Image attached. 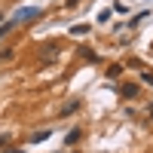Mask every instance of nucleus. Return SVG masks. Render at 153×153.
<instances>
[{
    "instance_id": "obj_15",
    "label": "nucleus",
    "mask_w": 153,
    "mask_h": 153,
    "mask_svg": "<svg viewBox=\"0 0 153 153\" xmlns=\"http://www.w3.org/2000/svg\"><path fill=\"white\" fill-rule=\"evenodd\" d=\"M150 120H153V107H150Z\"/></svg>"
},
{
    "instance_id": "obj_8",
    "label": "nucleus",
    "mask_w": 153,
    "mask_h": 153,
    "mask_svg": "<svg viewBox=\"0 0 153 153\" xmlns=\"http://www.w3.org/2000/svg\"><path fill=\"white\" fill-rule=\"evenodd\" d=\"M71 34H74V37H83V34H89V25H74V28H71Z\"/></svg>"
},
{
    "instance_id": "obj_14",
    "label": "nucleus",
    "mask_w": 153,
    "mask_h": 153,
    "mask_svg": "<svg viewBox=\"0 0 153 153\" xmlns=\"http://www.w3.org/2000/svg\"><path fill=\"white\" fill-rule=\"evenodd\" d=\"M3 153H25V150H16V147H9V150H3Z\"/></svg>"
},
{
    "instance_id": "obj_2",
    "label": "nucleus",
    "mask_w": 153,
    "mask_h": 153,
    "mask_svg": "<svg viewBox=\"0 0 153 153\" xmlns=\"http://www.w3.org/2000/svg\"><path fill=\"white\" fill-rule=\"evenodd\" d=\"M58 52H61V43H58V40L46 43V46H43V52H40V65H52Z\"/></svg>"
},
{
    "instance_id": "obj_4",
    "label": "nucleus",
    "mask_w": 153,
    "mask_h": 153,
    "mask_svg": "<svg viewBox=\"0 0 153 153\" xmlns=\"http://www.w3.org/2000/svg\"><path fill=\"white\" fill-rule=\"evenodd\" d=\"M80 138H83V129H71V132L65 135V144H76Z\"/></svg>"
},
{
    "instance_id": "obj_7",
    "label": "nucleus",
    "mask_w": 153,
    "mask_h": 153,
    "mask_svg": "<svg viewBox=\"0 0 153 153\" xmlns=\"http://www.w3.org/2000/svg\"><path fill=\"white\" fill-rule=\"evenodd\" d=\"M144 19H147V12H138V16H132V19H129V28H138Z\"/></svg>"
},
{
    "instance_id": "obj_5",
    "label": "nucleus",
    "mask_w": 153,
    "mask_h": 153,
    "mask_svg": "<svg viewBox=\"0 0 153 153\" xmlns=\"http://www.w3.org/2000/svg\"><path fill=\"white\" fill-rule=\"evenodd\" d=\"M76 110H80V101H68L65 110H61V117H71V113H76Z\"/></svg>"
},
{
    "instance_id": "obj_1",
    "label": "nucleus",
    "mask_w": 153,
    "mask_h": 153,
    "mask_svg": "<svg viewBox=\"0 0 153 153\" xmlns=\"http://www.w3.org/2000/svg\"><path fill=\"white\" fill-rule=\"evenodd\" d=\"M43 16V9L40 6H22V9H16V12H12V22H31V19H40Z\"/></svg>"
},
{
    "instance_id": "obj_10",
    "label": "nucleus",
    "mask_w": 153,
    "mask_h": 153,
    "mask_svg": "<svg viewBox=\"0 0 153 153\" xmlns=\"http://www.w3.org/2000/svg\"><path fill=\"white\" fill-rule=\"evenodd\" d=\"M12 25H16V22H12V19H9V22H0V40H3V37L9 34V28H12Z\"/></svg>"
},
{
    "instance_id": "obj_11",
    "label": "nucleus",
    "mask_w": 153,
    "mask_h": 153,
    "mask_svg": "<svg viewBox=\"0 0 153 153\" xmlns=\"http://www.w3.org/2000/svg\"><path fill=\"white\" fill-rule=\"evenodd\" d=\"M46 138H49V132H46V129H43V132H37V135H34V138H31V144H40V141H46Z\"/></svg>"
},
{
    "instance_id": "obj_12",
    "label": "nucleus",
    "mask_w": 153,
    "mask_h": 153,
    "mask_svg": "<svg viewBox=\"0 0 153 153\" xmlns=\"http://www.w3.org/2000/svg\"><path fill=\"white\" fill-rule=\"evenodd\" d=\"M141 76H144V83H150V86H153V74H150V71H144Z\"/></svg>"
},
{
    "instance_id": "obj_6",
    "label": "nucleus",
    "mask_w": 153,
    "mask_h": 153,
    "mask_svg": "<svg viewBox=\"0 0 153 153\" xmlns=\"http://www.w3.org/2000/svg\"><path fill=\"white\" fill-rule=\"evenodd\" d=\"M104 74H107V80H117V76L123 74V65H110V68H107Z\"/></svg>"
},
{
    "instance_id": "obj_9",
    "label": "nucleus",
    "mask_w": 153,
    "mask_h": 153,
    "mask_svg": "<svg viewBox=\"0 0 153 153\" xmlns=\"http://www.w3.org/2000/svg\"><path fill=\"white\" fill-rule=\"evenodd\" d=\"M80 55H83L86 61H98V55H95V52H92L89 46H83V49H80Z\"/></svg>"
},
{
    "instance_id": "obj_13",
    "label": "nucleus",
    "mask_w": 153,
    "mask_h": 153,
    "mask_svg": "<svg viewBox=\"0 0 153 153\" xmlns=\"http://www.w3.org/2000/svg\"><path fill=\"white\" fill-rule=\"evenodd\" d=\"M65 3H68V6H71V9H74V6H76V3H80V0H65Z\"/></svg>"
},
{
    "instance_id": "obj_16",
    "label": "nucleus",
    "mask_w": 153,
    "mask_h": 153,
    "mask_svg": "<svg viewBox=\"0 0 153 153\" xmlns=\"http://www.w3.org/2000/svg\"><path fill=\"white\" fill-rule=\"evenodd\" d=\"M0 22H3V12H0Z\"/></svg>"
},
{
    "instance_id": "obj_3",
    "label": "nucleus",
    "mask_w": 153,
    "mask_h": 153,
    "mask_svg": "<svg viewBox=\"0 0 153 153\" xmlns=\"http://www.w3.org/2000/svg\"><path fill=\"white\" fill-rule=\"evenodd\" d=\"M120 92H123V98H138V95H141V89H138V83H123Z\"/></svg>"
}]
</instances>
